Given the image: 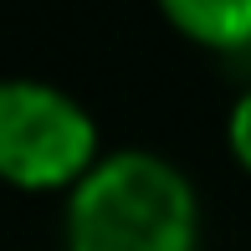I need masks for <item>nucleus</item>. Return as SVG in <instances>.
Returning a JSON list of instances; mask_svg holds the SVG:
<instances>
[{"label": "nucleus", "mask_w": 251, "mask_h": 251, "mask_svg": "<svg viewBox=\"0 0 251 251\" xmlns=\"http://www.w3.org/2000/svg\"><path fill=\"white\" fill-rule=\"evenodd\" d=\"M67 251H200V200L164 154H102L67 200Z\"/></svg>", "instance_id": "nucleus-1"}, {"label": "nucleus", "mask_w": 251, "mask_h": 251, "mask_svg": "<svg viewBox=\"0 0 251 251\" xmlns=\"http://www.w3.org/2000/svg\"><path fill=\"white\" fill-rule=\"evenodd\" d=\"M98 164V123L72 93L36 77L0 82V179L16 190H77Z\"/></svg>", "instance_id": "nucleus-2"}, {"label": "nucleus", "mask_w": 251, "mask_h": 251, "mask_svg": "<svg viewBox=\"0 0 251 251\" xmlns=\"http://www.w3.org/2000/svg\"><path fill=\"white\" fill-rule=\"evenodd\" d=\"M169 26L215 51L251 47V0H159Z\"/></svg>", "instance_id": "nucleus-3"}, {"label": "nucleus", "mask_w": 251, "mask_h": 251, "mask_svg": "<svg viewBox=\"0 0 251 251\" xmlns=\"http://www.w3.org/2000/svg\"><path fill=\"white\" fill-rule=\"evenodd\" d=\"M226 139H231V154L251 169V87H246L241 98H236L231 118H226Z\"/></svg>", "instance_id": "nucleus-4"}]
</instances>
